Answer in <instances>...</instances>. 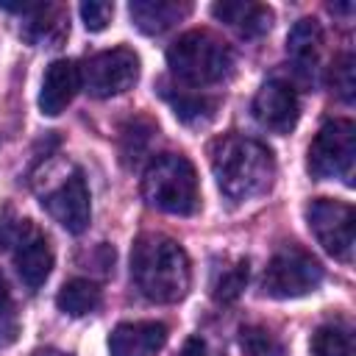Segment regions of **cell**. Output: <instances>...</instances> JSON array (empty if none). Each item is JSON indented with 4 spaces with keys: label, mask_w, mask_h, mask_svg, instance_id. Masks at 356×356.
<instances>
[{
    "label": "cell",
    "mask_w": 356,
    "mask_h": 356,
    "mask_svg": "<svg viewBox=\"0 0 356 356\" xmlns=\"http://www.w3.org/2000/svg\"><path fill=\"white\" fill-rule=\"evenodd\" d=\"M306 222L323 250L339 261L353 259L356 248V211L350 203L317 197L306 206Z\"/></svg>",
    "instance_id": "8"
},
{
    "label": "cell",
    "mask_w": 356,
    "mask_h": 356,
    "mask_svg": "<svg viewBox=\"0 0 356 356\" xmlns=\"http://www.w3.org/2000/svg\"><path fill=\"white\" fill-rule=\"evenodd\" d=\"M167 342V325L156 320L120 323L108 337L111 356H156Z\"/></svg>",
    "instance_id": "12"
},
{
    "label": "cell",
    "mask_w": 356,
    "mask_h": 356,
    "mask_svg": "<svg viewBox=\"0 0 356 356\" xmlns=\"http://www.w3.org/2000/svg\"><path fill=\"white\" fill-rule=\"evenodd\" d=\"M320 50H323V28L317 19L303 17L292 25L286 36V56L295 64V72L303 75L306 81H314V70L320 64Z\"/></svg>",
    "instance_id": "14"
},
{
    "label": "cell",
    "mask_w": 356,
    "mask_h": 356,
    "mask_svg": "<svg viewBox=\"0 0 356 356\" xmlns=\"http://www.w3.org/2000/svg\"><path fill=\"white\" fill-rule=\"evenodd\" d=\"M245 284H248V259H234V261H222L211 270L209 289H211L214 300L231 303L242 295Z\"/></svg>",
    "instance_id": "18"
},
{
    "label": "cell",
    "mask_w": 356,
    "mask_h": 356,
    "mask_svg": "<svg viewBox=\"0 0 356 356\" xmlns=\"http://www.w3.org/2000/svg\"><path fill=\"white\" fill-rule=\"evenodd\" d=\"M81 86L92 97H114L139 81V56L131 47H111L103 53L89 56L81 67Z\"/></svg>",
    "instance_id": "9"
},
{
    "label": "cell",
    "mask_w": 356,
    "mask_h": 356,
    "mask_svg": "<svg viewBox=\"0 0 356 356\" xmlns=\"http://www.w3.org/2000/svg\"><path fill=\"white\" fill-rule=\"evenodd\" d=\"M167 100L172 103L175 117L184 120V122L197 125V122H209V120L214 117V100H206L203 95H189V92H184V95H178V97L167 95Z\"/></svg>",
    "instance_id": "21"
},
{
    "label": "cell",
    "mask_w": 356,
    "mask_h": 356,
    "mask_svg": "<svg viewBox=\"0 0 356 356\" xmlns=\"http://www.w3.org/2000/svg\"><path fill=\"white\" fill-rule=\"evenodd\" d=\"M131 278L153 303H178L192 284L186 250L164 234H142L131 248Z\"/></svg>",
    "instance_id": "1"
},
{
    "label": "cell",
    "mask_w": 356,
    "mask_h": 356,
    "mask_svg": "<svg viewBox=\"0 0 356 356\" xmlns=\"http://www.w3.org/2000/svg\"><path fill=\"white\" fill-rule=\"evenodd\" d=\"M31 356H67V353L53 350V348H44V350H36V353H31Z\"/></svg>",
    "instance_id": "27"
},
{
    "label": "cell",
    "mask_w": 356,
    "mask_h": 356,
    "mask_svg": "<svg viewBox=\"0 0 356 356\" xmlns=\"http://www.w3.org/2000/svg\"><path fill=\"white\" fill-rule=\"evenodd\" d=\"M81 89V75H78V64L70 58H56L44 78H42V92H39V108L47 117H58L72 97Z\"/></svg>",
    "instance_id": "13"
},
{
    "label": "cell",
    "mask_w": 356,
    "mask_h": 356,
    "mask_svg": "<svg viewBox=\"0 0 356 356\" xmlns=\"http://www.w3.org/2000/svg\"><path fill=\"white\" fill-rule=\"evenodd\" d=\"M56 8L53 6H36L31 14V22L25 25V36L33 42V44H47V47H56L67 33H70V22L58 14L56 19H50V14H53Z\"/></svg>",
    "instance_id": "19"
},
{
    "label": "cell",
    "mask_w": 356,
    "mask_h": 356,
    "mask_svg": "<svg viewBox=\"0 0 356 356\" xmlns=\"http://www.w3.org/2000/svg\"><path fill=\"white\" fill-rule=\"evenodd\" d=\"M42 209H47V214L58 225H64L70 234H83L89 228V220H92L89 186L83 181V172L72 170L53 192H47L42 197Z\"/></svg>",
    "instance_id": "10"
},
{
    "label": "cell",
    "mask_w": 356,
    "mask_h": 356,
    "mask_svg": "<svg viewBox=\"0 0 356 356\" xmlns=\"http://www.w3.org/2000/svg\"><path fill=\"white\" fill-rule=\"evenodd\" d=\"M192 11V3L184 0H134L128 14L142 33H164Z\"/></svg>",
    "instance_id": "16"
},
{
    "label": "cell",
    "mask_w": 356,
    "mask_h": 356,
    "mask_svg": "<svg viewBox=\"0 0 356 356\" xmlns=\"http://www.w3.org/2000/svg\"><path fill=\"white\" fill-rule=\"evenodd\" d=\"M306 167L314 178H342L353 186V167H356V125L350 120H331L325 122L309 145Z\"/></svg>",
    "instance_id": "5"
},
{
    "label": "cell",
    "mask_w": 356,
    "mask_h": 356,
    "mask_svg": "<svg viewBox=\"0 0 356 356\" xmlns=\"http://www.w3.org/2000/svg\"><path fill=\"white\" fill-rule=\"evenodd\" d=\"M19 337V314H17V306H14V298L0 275V348H8L14 345Z\"/></svg>",
    "instance_id": "22"
},
{
    "label": "cell",
    "mask_w": 356,
    "mask_h": 356,
    "mask_svg": "<svg viewBox=\"0 0 356 356\" xmlns=\"http://www.w3.org/2000/svg\"><path fill=\"white\" fill-rule=\"evenodd\" d=\"M312 356H353V334L342 323H325L312 334Z\"/></svg>",
    "instance_id": "20"
},
{
    "label": "cell",
    "mask_w": 356,
    "mask_h": 356,
    "mask_svg": "<svg viewBox=\"0 0 356 356\" xmlns=\"http://www.w3.org/2000/svg\"><path fill=\"white\" fill-rule=\"evenodd\" d=\"M211 172L225 197L250 200L273 186L275 159L259 139L228 134L211 145Z\"/></svg>",
    "instance_id": "2"
},
{
    "label": "cell",
    "mask_w": 356,
    "mask_h": 356,
    "mask_svg": "<svg viewBox=\"0 0 356 356\" xmlns=\"http://www.w3.org/2000/svg\"><path fill=\"white\" fill-rule=\"evenodd\" d=\"M211 14L231 25L239 36L245 39H256L264 36L273 25V8L264 3H242V0H225V3H214Z\"/></svg>",
    "instance_id": "15"
},
{
    "label": "cell",
    "mask_w": 356,
    "mask_h": 356,
    "mask_svg": "<svg viewBox=\"0 0 356 356\" xmlns=\"http://www.w3.org/2000/svg\"><path fill=\"white\" fill-rule=\"evenodd\" d=\"M114 17V6L111 3H103V0H89V3H81V19L86 25V31L97 33L103 31Z\"/></svg>",
    "instance_id": "25"
},
{
    "label": "cell",
    "mask_w": 356,
    "mask_h": 356,
    "mask_svg": "<svg viewBox=\"0 0 356 356\" xmlns=\"http://www.w3.org/2000/svg\"><path fill=\"white\" fill-rule=\"evenodd\" d=\"M142 197L147 200V206L164 214H195L200 206V184L195 164L181 153L156 156L142 175Z\"/></svg>",
    "instance_id": "4"
},
{
    "label": "cell",
    "mask_w": 356,
    "mask_h": 356,
    "mask_svg": "<svg viewBox=\"0 0 356 356\" xmlns=\"http://www.w3.org/2000/svg\"><path fill=\"white\" fill-rule=\"evenodd\" d=\"M331 86H334V92L345 103L353 100V95H356V78H353V56L350 53H342L334 61V67H331Z\"/></svg>",
    "instance_id": "23"
},
{
    "label": "cell",
    "mask_w": 356,
    "mask_h": 356,
    "mask_svg": "<svg viewBox=\"0 0 356 356\" xmlns=\"http://www.w3.org/2000/svg\"><path fill=\"white\" fill-rule=\"evenodd\" d=\"M253 117L267 131L289 134L298 125V117H300V103H298L295 86L284 78L264 81L261 89L253 97Z\"/></svg>",
    "instance_id": "11"
},
{
    "label": "cell",
    "mask_w": 356,
    "mask_h": 356,
    "mask_svg": "<svg viewBox=\"0 0 356 356\" xmlns=\"http://www.w3.org/2000/svg\"><path fill=\"white\" fill-rule=\"evenodd\" d=\"M170 72L186 86H211L231 75L234 53L231 47L211 31L195 28L181 33L167 50Z\"/></svg>",
    "instance_id": "3"
},
{
    "label": "cell",
    "mask_w": 356,
    "mask_h": 356,
    "mask_svg": "<svg viewBox=\"0 0 356 356\" xmlns=\"http://www.w3.org/2000/svg\"><path fill=\"white\" fill-rule=\"evenodd\" d=\"M323 284V267L320 261L306 253L298 245L281 248L270 261L261 275V289L270 298L289 300V298H303L314 292Z\"/></svg>",
    "instance_id": "7"
},
{
    "label": "cell",
    "mask_w": 356,
    "mask_h": 356,
    "mask_svg": "<svg viewBox=\"0 0 356 356\" xmlns=\"http://www.w3.org/2000/svg\"><path fill=\"white\" fill-rule=\"evenodd\" d=\"M100 286L89 278H72L67 281L58 295H56V306L70 314V317H83V314H92L97 306H100Z\"/></svg>",
    "instance_id": "17"
},
{
    "label": "cell",
    "mask_w": 356,
    "mask_h": 356,
    "mask_svg": "<svg viewBox=\"0 0 356 356\" xmlns=\"http://www.w3.org/2000/svg\"><path fill=\"white\" fill-rule=\"evenodd\" d=\"M178 356H209V350H206V342L200 337H189Z\"/></svg>",
    "instance_id": "26"
},
{
    "label": "cell",
    "mask_w": 356,
    "mask_h": 356,
    "mask_svg": "<svg viewBox=\"0 0 356 356\" xmlns=\"http://www.w3.org/2000/svg\"><path fill=\"white\" fill-rule=\"evenodd\" d=\"M239 345L248 356H281V348L275 345V339L264 331V328H242Z\"/></svg>",
    "instance_id": "24"
},
{
    "label": "cell",
    "mask_w": 356,
    "mask_h": 356,
    "mask_svg": "<svg viewBox=\"0 0 356 356\" xmlns=\"http://www.w3.org/2000/svg\"><path fill=\"white\" fill-rule=\"evenodd\" d=\"M0 248H6L14 259L19 281L33 292L39 289L53 270V250L47 236L31 220H3L0 222Z\"/></svg>",
    "instance_id": "6"
}]
</instances>
